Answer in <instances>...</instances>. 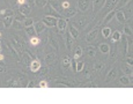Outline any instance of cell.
Here are the masks:
<instances>
[{
	"label": "cell",
	"mask_w": 133,
	"mask_h": 104,
	"mask_svg": "<svg viewBox=\"0 0 133 104\" xmlns=\"http://www.w3.org/2000/svg\"><path fill=\"white\" fill-rule=\"evenodd\" d=\"M73 42H74V38L72 37V35L67 32V37H66V43H67V50H71L73 45Z\"/></svg>",
	"instance_id": "30bf717a"
},
{
	"label": "cell",
	"mask_w": 133,
	"mask_h": 104,
	"mask_svg": "<svg viewBox=\"0 0 133 104\" xmlns=\"http://www.w3.org/2000/svg\"><path fill=\"white\" fill-rule=\"evenodd\" d=\"M39 87H41V88H48L49 85H48V82H46L45 80H42L39 82Z\"/></svg>",
	"instance_id": "83f0119b"
},
{
	"label": "cell",
	"mask_w": 133,
	"mask_h": 104,
	"mask_svg": "<svg viewBox=\"0 0 133 104\" xmlns=\"http://www.w3.org/2000/svg\"><path fill=\"white\" fill-rule=\"evenodd\" d=\"M89 6V0H78V8L80 11H86Z\"/></svg>",
	"instance_id": "3957f363"
},
{
	"label": "cell",
	"mask_w": 133,
	"mask_h": 104,
	"mask_svg": "<svg viewBox=\"0 0 133 104\" xmlns=\"http://www.w3.org/2000/svg\"><path fill=\"white\" fill-rule=\"evenodd\" d=\"M39 42H41V39L38 38V37L33 36V37L30 38V44L31 45H37V44H39Z\"/></svg>",
	"instance_id": "603a6c76"
},
{
	"label": "cell",
	"mask_w": 133,
	"mask_h": 104,
	"mask_svg": "<svg viewBox=\"0 0 133 104\" xmlns=\"http://www.w3.org/2000/svg\"><path fill=\"white\" fill-rule=\"evenodd\" d=\"M116 73H117V71H116V68H112L109 72V74H108V76H106V79H105V81L108 82V81H110V80H112V79H115V76H116Z\"/></svg>",
	"instance_id": "5bb4252c"
},
{
	"label": "cell",
	"mask_w": 133,
	"mask_h": 104,
	"mask_svg": "<svg viewBox=\"0 0 133 104\" xmlns=\"http://www.w3.org/2000/svg\"><path fill=\"white\" fill-rule=\"evenodd\" d=\"M71 65H72L73 71H75V68H76V61H75V59H73V60H71Z\"/></svg>",
	"instance_id": "d6a6232c"
},
{
	"label": "cell",
	"mask_w": 133,
	"mask_h": 104,
	"mask_svg": "<svg viewBox=\"0 0 133 104\" xmlns=\"http://www.w3.org/2000/svg\"><path fill=\"white\" fill-rule=\"evenodd\" d=\"M95 52H96V50H95V47L94 46H88L87 49H86V53H87V56H89V57H94L95 56Z\"/></svg>",
	"instance_id": "4fadbf2b"
},
{
	"label": "cell",
	"mask_w": 133,
	"mask_h": 104,
	"mask_svg": "<svg viewBox=\"0 0 133 104\" xmlns=\"http://www.w3.org/2000/svg\"><path fill=\"white\" fill-rule=\"evenodd\" d=\"M97 34H99V28H95L94 30L90 31V32L88 34V36H87V41H88V42H91L93 39H95V38H96Z\"/></svg>",
	"instance_id": "ba28073f"
},
{
	"label": "cell",
	"mask_w": 133,
	"mask_h": 104,
	"mask_svg": "<svg viewBox=\"0 0 133 104\" xmlns=\"http://www.w3.org/2000/svg\"><path fill=\"white\" fill-rule=\"evenodd\" d=\"M67 24H68L67 20H64V19H61V17L57 20V27L59 30H64L65 28L67 27Z\"/></svg>",
	"instance_id": "5b68a950"
},
{
	"label": "cell",
	"mask_w": 133,
	"mask_h": 104,
	"mask_svg": "<svg viewBox=\"0 0 133 104\" xmlns=\"http://www.w3.org/2000/svg\"><path fill=\"white\" fill-rule=\"evenodd\" d=\"M124 32H125L126 35H132V30H131V28L130 27H124Z\"/></svg>",
	"instance_id": "f1b7e54d"
},
{
	"label": "cell",
	"mask_w": 133,
	"mask_h": 104,
	"mask_svg": "<svg viewBox=\"0 0 133 104\" xmlns=\"http://www.w3.org/2000/svg\"><path fill=\"white\" fill-rule=\"evenodd\" d=\"M26 2V0H17V5H23Z\"/></svg>",
	"instance_id": "d590c367"
},
{
	"label": "cell",
	"mask_w": 133,
	"mask_h": 104,
	"mask_svg": "<svg viewBox=\"0 0 133 104\" xmlns=\"http://www.w3.org/2000/svg\"><path fill=\"white\" fill-rule=\"evenodd\" d=\"M116 17H117V20L119 21L120 23H124L126 21V19H125V16H124V13L123 12H120V11H116Z\"/></svg>",
	"instance_id": "8fae6325"
},
{
	"label": "cell",
	"mask_w": 133,
	"mask_h": 104,
	"mask_svg": "<svg viewBox=\"0 0 133 104\" xmlns=\"http://www.w3.org/2000/svg\"><path fill=\"white\" fill-rule=\"evenodd\" d=\"M63 64H64L65 68H66V67H68V66L71 65V59H69L68 57H67V58H65V59H64V61H63Z\"/></svg>",
	"instance_id": "484cf974"
},
{
	"label": "cell",
	"mask_w": 133,
	"mask_h": 104,
	"mask_svg": "<svg viewBox=\"0 0 133 104\" xmlns=\"http://www.w3.org/2000/svg\"><path fill=\"white\" fill-rule=\"evenodd\" d=\"M29 2H30V4L33 5V4H35V0H29Z\"/></svg>",
	"instance_id": "74e56055"
},
{
	"label": "cell",
	"mask_w": 133,
	"mask_h": 104,
	"mask_svg": "<svg viewBox=\"0 0 133 104\" xmlns=\"http://www.w3.org/2000/svg\"><path fill=\"white\" fill-rule=\"evenodd\" d=\"M102 1L103 0H94V5H95V7H97V6H102Z\"/></svg>",
	"instance_id": "1f68e13d"
},
{
	"label": "cell",
	"mask_w": 133,
	"mask_h": 104,
	"mask_svg": "<svg viewBox=\"0 0 133 104\" xmlns=\"http://www.w3.org/2000/svg\"><path fill=\"white\" fill-rule=\"evenodd\" d=\"M0 60H4V56H2L1 53H0Z\"/></svg>",
	"instance_id": "8d00e7d4"
},
{
	"label": "cell",
	"mask_w": 133,
	"mask_h": 104,
	"mask_svg": "<svg viewBox=\"0 0 133 104\" xmlns=\"http://www.w3.org/2000/svg\"><path fill=\"white\" fill-rule=\"evenodd\" d=\"M126 61H127V64H129L130 66H131V65H132V62H133V59L130 57V58H127V59H126Z\"/></svg>",
	"instance_id": "e575fe53"
},
{
	"label": "cell",
	"mask_w": 133,
	"mask_h": 104,
	"mask_svg": "<svg viewBox=\"0 0 133 104\" xmlns=\"http://www.w3.org/2000/svg\"><path fill=\"white\" fill-rule=\"evenodd\" d=\"M0 52H1V45H0Z\"/></svg>",
	"instance_id": "ab89813d"
},
{
	"label": "cell",
	"mask_w": 133,
	"mask_h": 104,
	"mask_svg": "<svg viewBox=\"0 0 133 104\" xmlns=\"http://www.w3.org/2000/svg\"><path fill=\"white\" fill-rule=\"evenodd\" d=\"M41 67H42V65H41V61H39L38 59H35V60L31 61V64H30V71L31 72L37 73L38 71L41 69Z\"/></svg>",
	"instance_id": "7a4b0ae2"
},
{
	"label": "cell",
	"mask_w": 133,
	"mask_h": 104,
	"mask_svg": "<svg viewBox=\"0 0 133 104\" xmlns=\"http://www.w3.org/2000/svg\"><path fill=\"white\" fill-rule=\"evenodd\" d=\"M45 24L42 22V21H39V22H36L34 24V28H35V31H36V34H41L42 31H44L45 29Z\"/></svg>",
	"instance_id": "277c9868"
},
{
	"label": "cell",
	"mask_w": 133,
	"mask_h": 104,
	"mask_svg": "<svg viewBox=\"0 0 133 104\" xmlns=\"http://www.w3.org/2000/svg\"><path fill=\"white\" fill-rule=\"evenodd\" d=\"M42 22L45 24L46 27H56V26H57V19L52 15L44 16L42 20Z\"/></svg>",
	"instance_id": "6da1fadb"
},
{
	"label": "cell",
	"mask_w": 133,
	"mask_h": 104,
	"mask_svg": "<svg viewBox=\"0 0 133 104\" xmlns=\"http://www.w3.org/2000/svg\"><path fill=\"white\" fill-rule=\"evenodd\" d=\"M69 34L72 35V37L74 39H76L78 37H79V30H78V29L74 27V24L69 26Z\"/></svg>",
	"instance_id": "9c48e42d"
},
{
	"label": "cell",
	"mask_w": 133,
	"mask_h": 104,
	"mask_svg": "<svg viewBox=\"0 0 133 104\" xmlns=\"http://www.w3.org/2000/svg\"><path fill=\"white\" fill-rule=\"evenodd\" d=\"M23 24H24V27L28 28V27H31V26H34V20L33 19H26L23 21Z\"/></svg>",
	"instance_id": "ffe728a7"
},
{
	"label": "cell",
	"mask_w": 133,
	"mask_h": 104,
	"mask_svg": "<svg viewBox=\"0 0 133 104\" xmlns=\"http://www.w3.org/2000/svg\"><path fill=\"white\" fill-rule=\"evenodd\" d=\"M65 17L66 19H69V17H72V16H74L76 14V11L75 9H69V8H67V9H65Z\"/></svg>",
	"instance_id": "7c38bea8"
},
{
	"label": "cell",
	"mask_w": 133,
	"mask_h": 104,
	"mask_svg": "<svg viewBox=\"0 0 133 104\" xmlns=\"http://www.w3.org/2000/svg\"><path fill=\"white\" fill-rule=\"evenodd\" d=\"M100 50H101L102 53H108V52L110 51V47H109L108 44H101V45H100Z\"/></svg>",
	"instance_id": "ac0fdd59"
},
{
	"label": "cell",
	"mask_w": 133,
	"mask_h": 104,
	"mask_svg": "<svg viewBox=\"0 0 133 104\" xmlns=\"http://www.w3.org/2000/svg\"><path fill=\"white\" fill-rule=\"evenodd\" d=\"M127 1H129V0H122V1L118 4V7H122V6H124V5H125Z\"/></svg>",
	"instance_id": "836d02e7"
},
{
	"label": "cell",
	"mask_w": 133,
	"mask_h": 104,
	"mask_svg": "<svg viewBox=\"0 0 133 104\" xmlns=\"http://www.w3.org/2000/svg\"><path fill=\"white\" fill-rule=\"evenodd\" d=\"M102 35H103V37L104 38H108L109 36L111 35V28H103L102 29Z\"/></svg>",
	"instance_id": "e0dca14e"
},
{
	"label": "cell",
	"mask_w": 133,
	"mask_h": 104,
	"mask_svg": "<svg viewBox=\"0 0 133 104\" xmlns=\"http://www.w3.org/2000/svg\"><path fill=\"white\" fill-rule=\"evenodd\" d=\"M35 4L37 5V6H39V7H44L46 5V0H36Z\"/></svg>",
	"instance_id": "cb8c5ba5"
},
{
	"label": "cell",
	"mask_w": 133,
	"mask_h": 104,
	"mask_svg": "<svg viewBox=\"0 0 133 104\" xmlns=\"http://www.w3.org/2000/svg\"><path fill=\"white\" fill-rule=\"evenodd\" d=\"M82 53H83V51H82V49L80 47V46H78L75 49V52H74V59H79L81 56H82Z\"/></svg>",
	"instance_id": "2e32d148"
},
{
	"label": "cell",
	"mask_w": 133,
	"mask_h": 104,
	"mask_svg": "<svg viewBox=\"0 0 133 104\" xmlns=\"http://www.w3.org/2000/svg\"><path fill=\"white\" fill-rule=\"evenodd\" d=\"M120 38H122V32L119 30H116L112 34V41L114 42H117V41H120Z\"/></svg>",
	"instance_id": "9a60e30c"
},
{
	"label": "cell",
	"mask_w": 133,
	"mask_h": 104,
	"mask_svg": "<svg viewBox=\"0 0 133 104\" xmlns=\"http://www.w3.org/2000/svg\"><path fill=\"white\" fill-rule=\"evenodd\" d=\"M7 46H8V50H11V51H12V53H13V56H14V57H16V51L14 50V49H13V46H12L11 44H9V43L7 44Z\"/></svg>",
	"instance_id": "f546056e"
},
{
	"label": "cell",
	"mask_w": 133,
	"mask_h": 104,
	"mask_svg": "<svg viewBox=\"0 0 133 104\" xmlns=\"http://www.w3.org/2000/svg\"><path fill=\"white\" fill-rule=\"evenodd\" d=\"M115 13H116V11H111L108 15L105 16V19H104V23H108V22H110V20L112 19V16L115 15Z\"/></svg>",
	"instance_id": "44dd1931"
},
{
	"label": "cell",
	"mask_w": 133,
	"mask_h": 104,
	"mask_svg": "<svg viewBox=\"0 0 133 104\" xmlns=\"http://www.w3.org/2000/svg\"><path fill=\"white\" fill-rule=\"evenodd\" d=\"M53 58H54V56H53V54H48V56L45 57V61L48 62V64H50V62L53 60Z\"/></svg>",
	"instance_id": "4316f807"
},
{
	"label": "cell",
	"mask_w": 133,
	"mask_h": 104,
	"mask_svg": "<svg viewBox=\"0 0 133 104\" xmlns=\"http://www.w3.org/2000/svg\"><path fill=\"white\" fill-rule=\"evenodd\" d=\"M119 82H120L122 85H129L130 83V77L127 76V75H123V76L120 77Z\"/></svg>",
	"instance_id": "d6986e66"
},
{
	"label": "cell",
	"mask_w": 133,
	"mask_h": 104,
	"mask_svg": "<svg viewBox=\"0 0 133 104\" xmlns=\"http://www.w3.org/2000/svg\"><path fill=\"white\" fill-rule=\"evenodd\" d=\"M61 6L64 7V9H67V8H69V2L68 1H64V2L61 4Z\"/></svg>",
	"instance_id": "4dcf8cb0"
},
{
	"label": "cell",
	"mask_w": 133,
	"mask_h": 104,
	"mask_svg": "<svg viewBox=\"0 0 133 104\" xmlns=\"http://www.w3.org/2000/svg\"><path fill=\"white\" fill-rule=\"evenodd\" d=\"M84 67V62L83 61H80V62H76V68H75V72H81Z\"/></svg>",
	"instance_id": "7402d4cb"
},
{
	"label": "cell",
	"mask_w": 133,
	"mask_h": 104,
	"mask_svg": "<svg viewBox=\"0 0 133 104\" xmlns=\"http://www.w3.org/2000/svg\"><path fill=\"white\" fill-rule=\"evenodd\" d=\"M13 20H14V16H13V15L6 16V17L2 20V23H4L5 28H9V27H11L12 23H13Z\"/></svg>",
	"instance_id": "8992f818"
},
{
	"label": "cell",
	"mask_w": 133,
	"mask_h": 104,
	"mask_svg": "<svg viewBox=\"0 0 133 104\" xmlns=\"http://www.w3.org/2000/svg\"><path fill=\"white\" fill-rule=\"evenodd\" d=\"M5 13H6V11H5V9H2V11L0 12V14H5Z\"/></svg>",
	"instance_id": "f35d334b"
},
{
	"label": "cell",
	"mask_w": 133,
	"mask_h": 104,
	"mask_svg": "<svg viewBox=\"0 0 133 104\" xmlns=\"http://www.w3.org/2000/svg\"><path fill=\"white\" fill-rule=\"evenodd\" d=\"M30 7L28 6V5H21V7H20V13L22 14V15H24V16H27L29 13H30Z\"/></svg>",
	"instance_id": "52a82bcc"
},
{
	"label": "cell",
	"mask_w": 133,
	"mask_h": 104,
	"mask_svg": "<svg viewBox=\"0 0 133 104\" xmlns=\"http://www.w3.org/2000/svg\"><path fill=\"white\" fill-rule=\"evenodd\" d=\"M27 32L29 35H31V36H35V34H36V31H35V28L31 26V27H28L27 28Z\"/></svg>",
	"instance_id": "d4e9b609"
},
{
	"label": "cell",
	"mask_w": 133,
	"mask_h": 104,
	"mask_svg": "<svg viewBox=\"0 0 133 104\" xmlns=\"http://www.w3.org/2000/svg\"><path fill=\"white\" fill-rule=\"evenodd\" d=\"M0 38H1V32H0Z\"/></svg>",
	"instance_id": "60d3db41"
}]
</instances>
